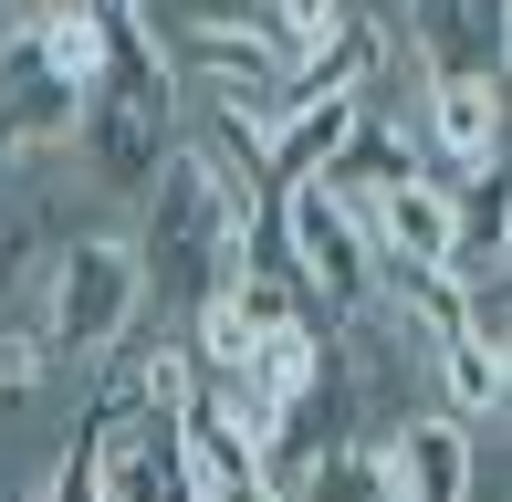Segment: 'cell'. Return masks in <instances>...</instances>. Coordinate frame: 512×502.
<instances>
[{
	"mask_svg": "<svg viewBox=\"0 0 512 502\" xmlns=\"http://www.w3.org/2000/svg\"><path fill=\"white\" fill-rule=\"evenodd\" d=\"M42 346L74 356V367H95L115 356L136 325H147V272H136V241L126 231H74L53 241V262H42Z\"/></svg>",
	"mask_w": 512,
	"mask_h": 502,
	"instance_id": "cell-1",
	"label": "cell"
},
{
	"mask_svg": "<svg viewBox=\"0 0 512 502\" xmlns=\"http://www.w3.org/2000/svg\"><path fill=\"white\" fill-rule=\"evenodd\" d=\"M272 220H283V272L304 283V304L324 314V325H345V314H366L377 304V262H366V231H356V210H345L335 189H283L272 199Z\"/></svg>",
	"mask_w": 512,
	"mask_h": 502,
	"instance_id": "cell-2",
	"label": "cell"
},
{
	"mask_svg": "<svg viewBox=\"0 0 512 502\" xmlns=\"http://www.w3.org/2000/svg\"><path fill=\"white\" fill-rule=\"evenodd\" d=\"M74 126H84V95L32 53V32H21V21H0V168L74 147Z\"/></svg>",
	"mask_w": 512,
	"mask_h": 502,
	"instance_id": "cell-3",
	"label": "cell"
},
{
	"mask_svg": "<svg viewBox=\"0 0 512 502\" xmlns=\"http://www.w3.org/2000/svg\"><path fill=\"white\" fill-rule=\"evenodd\" d=\"M418 157H429V178H481L502 168V84L492 74H439L418 84Z\"/></svg>",
	"mask_w": 512,
	"mask_h": 502,
	"instance_id": "cell-4",
	"label": "cell"
},
{
	"mask_svg": "<svg viewBox=\"0 0 512 502\" xmlns=\"http://www.w3.org/2000/svg\"><path fill=\"white\" fill-rule=\"evenodd\" d=\"M502 0H408V63L418 84L439 74H492L502 84Z\"/></svg>",
	"mask_w": 512,
	"mask_h": 502,
	"instance_id": "cell-5",
	"label": "cell"
},
{
	"mask_svg": "<svg viewBox=\"0 0 512 502\" xmlns=\"http://www.w3.org/2000/svg\"><path fill=\"white\" fill-rule=\"evenodd\" d=\"M377 461H387V492L398 502H460V482H471V429L450 408H408L377 440Z\"/></svg>",
	"mask_w": 512,
	"mask_h": 502,
	"instance_id": "cell-6",
	"label": "cell"
},
{
	"mask_svg": "<svg viewBox=\"0 0 512 502\" xmlns=\"http://www.w3.org/2000/svg\"><path fill=\"white\" fill-rule=\"evenodd\" d=\"M356 116H366L356 95H304V105H293V116L262 136V178H272V199L335 168V157H345V136H356Z\"/></svg>",
	"mask_w": 512,
	"mask_h": 502,
	"instance_id": "cell-7",
	"label": "cell"
},
{
	"mask_svg": "<svg viewBox=\"0 0 512 502\" xmlns=\"http://www.w3.org/2000/svg\"><path fill=\"white\" fill-rule=\"evenodd\" d=\"M95 95L178 136V74H168V53H157V32H147V21H105V63H95Z\"/></svg>",
	"mask_w": 512,
	"mask_h": 502,
	"instance_id": "cell-8",
	"label": "cell"
},
{
	"mask_svg": "<svg viewBox=\"0 0 512 502\" xmlns=\"http://www.w3.org/2000/svg\"><path fill=\"white\" fill-rule=\"evenodd\" d=\"M74 147L105 168V189H115V199H147L157 157H168L178 136H168V126H147V116H126V105H105V95H84V126H74Z\"/></svg>",
	"mask_w": 512,
	"mask_h": 502,
	"instance_id": "cell-9",
	"label": "cell"
},
{
	"mask_svg": "<svg viewBox=\"0 0 512 502\" xmlns=\"http://www.w3.org/2000/svg\"><path fill=\"white\" fill-rule=\"evenodd\" d=\"M429 356H439V408H450L460 429H502V408H512V356L471 346V335H450V346H429Z\"/></svg>",
	"mask_w": 512,
	"mask_h": 502,
	"instance_id": "cell-10",
	"label": "cell"
},
{
	"mask_svg": "<svg viewBox=\"0 0 512 502\" xmlns=\"http://www.w3.org/2000/svg\"><path fill=\"white\" fill-rule=\"evenodd\" d=\"M283 502H398L387 492V461H377V440H345V450H324V461L293 482Z\"/></svg>",
	"mask_w": 512,
	"mask_h": 502,
	"instance_id": "cell-11",
	"label": "cell"
},
{
	"mask_svg": "<svg viewBox=\"0 0 512 502\" xmlns=\"http://www.w3.org/2000/svg\"><path fill=\"white\" fill-rule=\"evenodd\" d=\"M251 21L272 32V53H283V63H314L324 42L356 21V0H251Z\"/></svg>",
	"mask_w": 512,
	"mask_h": 502,
	"instance_id": "cell-12",
	"label": "cell"
},
{
	"mask_svg": "<svg viewBox=\"0 0 512 502\" xmlns=\"http://www.w3.org/2000/svg\"><path fill=\"white\" fill-rule=\"evenodd\" d=\"M53 377V346H42V325L21 314V325H0V398H32V387Z\"/></svg>",
	"mask_w": 512,
	"mask_h": 502,
	"instance_id": "cell-13",
	"label": "cell"
},
{
	"mask_svg": "<svg viewBox=\"0 0 512 502\" xmlns=\"http://www.w3.org/2000/svg\"><path fill=\"white\" fill-rule=\"evenodd\" d=\"M84 11H105V21H147V0H84Z\"/></svg>",
	"mask_w": 512,
	"mask_h": 502,
	"instance_id": "cell-14",
	"label": "cell"
},
{
	"mask_svg": "<svg viewBox=\"0 0 512 502\" xmlns=\"http://www.w3.org/2000/svg\"><path fill=\"white\" fill-rule=\"evenodd\" d=\"M0 11H11V21H42V11H63V0H0Z\"/></svg>",
	"mask_w": 512,
	"mask_h": 502,
	"instance_id": "cell-15",
	"label": "cell"
}]
</instances>
